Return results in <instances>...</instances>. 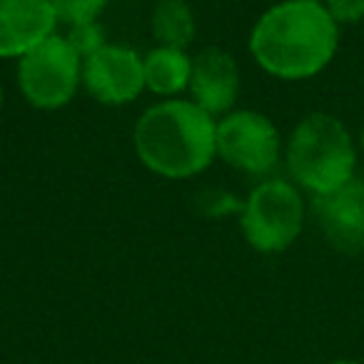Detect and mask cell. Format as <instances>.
<instances>
[{
    "mask_svg": "<svg viewBox=\"0 0 364 364\" xmlns=\"http://www.w3.org/2000/svg\"><path fill=\"white\" fill-rule=\"evenodd\" d=\"M339 28L324 3L282 0L257 18L250 55L279 80H307L322 73L337 53Z\"/></svg>",
    "mask_w": 364,
    "mask_h": 364,
    "instance_id": "obj_1",
    "label": "cell"
},
{
    "mask_svg": "<svg viewBox=\"0 0 364 364\" xmlns=\"http://www.w3.org/2000/svg\"><path fill=\"white\" fill-rule=\"evenodd\" d=\"M135 155L165 180H190L218 157V120L190 97L150 105L132 130Z\"/></svg>",
    "mask_w": 364,
    "mask_h": 364,
    "instance_id": "obj_2",
    "label": "cell"
},
{
    "mask_svg": "<svg viewBox=\"0 0 364 364\" xmlns=\"http://www.w3.org/2000/svg\"><path fill=\"white\" fill-rule=\"evenodd\" d=\"M287 170L299 188L327 195L354 177V145L344 122L327 112H312L292 130L287 142Z\"/></svg>",
    "mask_w": 364,
    "mask_h": 364,
    "instance_id": "obj_3",
    "label": "cell"
},
{
    "mask_svg": "<svg viewBox=\"0 0 364 364\" xmlns=\"http://www.w3.org/2000/svg\"><path fill=\"white\" fill-rule=\"evenodd\" d=\"M240 228L257 252H284L304 228V200L289 180L269 177L250 190L240 208Z\"/></svg>",
    "mask_w": 364,
    "mask_h": 364,
    "instance_id": "obj_4",
    "label": "cell"
},
{
    "mask_svg": "<svg viewBox=\"0 0 364 364\" xmlns=\"http://www.w3.org/2000/svg\"><path fill=\"white\" fill-rule=\"evenodd\" d=\"M82 85V58L65 36L50 38L18 58V87L36 110H60Z\"/></svg>",
    "mask_w": 364,
    "mask_h": 364,
    "instance_id": "obj_5",
    "label": "cell"
},
{
    "mask_svg": "<svg viewBox=\"0 0 364 364\" xmlns=\"http://www.w3.org/2000/svg\"><path fill=\"white\" fill-rule=\"evenodd\" d=\"M282 155L279 130L264 112L232 110L218 120V157L245 175L264 177Z\"/></svg>",
    "mask_w": 364,
    "mask_h": 364,
    "instance_id": "obj_6",
    "label": "cell"
},
{
    "mask_svg": "<svg viewBox=\"0 0 364 364\" xmlns=\"http://www.w3.org/2000/svg\"><path fill=\"white\" fill-rule=\"evenodd\" d=\"M82 87L100 105H130L145 90L142 55L127 46L107 43L97 53L82 58Z\"/></svg>",
    "mask_w": 364,
    "mask_h": 364,
    "instance_id": "obj_7",
    "label": "cell"
},
{
    "mask_svg": "<svg viewBox=\"0 0 364 364\" xmlns=\"http://www.w3.org/2000/svg\"><path fill=\"white\" fill-rule=\"evenodd\" d=\"M314 215L334 250L347 255L364 250V180L352 177L342 188L317 195Z\"/></svg>",
    "mask_w": 364,
    "mask_h": 364,
    "instance_id": "obj_8",
    "label": "cell"
},
{
    "mask_svg": "<svg viewBox=\"0 0 364 364\" xmlns=\"http://www.w3.org/2000/svg\"><path fill=\"white\" fill-rule=\"evenodd\" d=\"M188 92L190 100L198 102L215 120L232 112L240 92V68L232 53L218 46H208L195 53Z\"/></svg>",
    "mask_w": 364,
    "mask_h": 364,
    "instance_id": "obj_9",
    "label": "cell"
},
{
    "mask_svg": "<svg viewBox=\"0 0 364 364\" xmlns=\"http://www.w3.org/2000/svg\"><path fill=\"white\" fill-rule=\"evenodd\" d=\"M58 28L50 0H0V58H23Z\"/></svg>",
    "mask_w": 364,
    "mask_h": 364,
    "instance_id": "obj_10",
    "label": "cell"
},
{
    "mask_svg": "<svg viewBox=\"0 0 364 364\" xmlns=\"http://www.w3.org/2000/svg\"><path fill=\"white\" fill-rule=\"evenodd\" d=\"M142 68H145V90L170 100L188 92L193 77V55L182 48L157 46L142 58Z\"/></svg>",
    "mask_w": 364,
    "mask_h": 364,
    "instance_id": "obj_11",
    "label": "cell"
},
{
    "mask_svg": "<svg viewBox=\"0 0 364 364\" xmlns=\"http://www.w3.org/2000/svg\"><path fill=\"white\" fill-rule=\"evenodd\" d=\"M150 28L157 46L188 50L198 33V21L188 0H157L152 6Z\"/></svg>",
    "mask_w": 364,
    "mask_h": 364,
    "instance_id": "obj_12",
    "label": "cell"
},
{
    "mask_svg": "<svg viewBox=\"0 0 364 364\" xmlns=\"http://www.w3.org/2000/svg\"><path fill=\"white\" fill-rule=\"evenodd\" d=\"M55 8L58 23H65L68 28L95 23L107 8V0H50Z\"/></svg>",
    "mask_w": 364,
    "mask_h": 364,
    "instance_id": "obj_13",
    "label": "cell"
},
{
    "mask_svg": "<svg viewBox=\"0 0 364 364\" xmlns=\"http://www.w3.org/2000/svg\"><path fill=\"white\" fill-rule=\"evenodd\" d=\"M65 38L70 41V46L80 53V58L92 55V53H97L102 46H107L105 31H102V26L97 21L95 23H85V26L70 28Z\"/></svg>",
    "mask_w": 364,
    "mask_h": 364,
    "instance_id": "obj_14",
    "label": "cell"
},
{
    "mask_svg": "<svg viewBox=\"0 0 364 364\" xmlns=\"http://www.w3.org/2000/svg\"><path fill=\"white\" fill-rule=\"evenodd\" d=\"M329 16L339 23H359L364 18V0H324Z\"/></svg>",
    "mask_w": 364,
    "mask_h": 364,
    "instance_id": "obj_15",
    "label": "cell"
},
{
    "mask_svg": "<svg viewBox=\"0 0 364 364\" xmlns=\"http://www.w3.org/2000/svg\"><path fill=\"white\" fill-rule=\"evenodd\" d=\"M329 364H364V362H357V359H334Z\"/></svg>",
    "mask_w": 364,
    "mask_h": 364,
    "instance_id": "obj_16",
    "label": "cell"
},
{
    "mask_svg": "<svg viewBox=\"0 0 364 364\" xmlns=\"http://www.w3.org/2000/svg\"><path fill=\"white\" fill-rule=\"evenodd\" d=\"M3 102H6V97H3V85H0V112H3Z\"/></svg>",
    "mask_w": 364,
    "mask_h": 364,
    "instance_id": "obj_17",
    "label": "cell"
},
{
    "mask_svg": "<svg viewBox=\"0 0 364 364\" xmlns=\"http://www.w3.org/2000/svg\"><path fill=\"white\" fill-rule=\"evenodd\" d=\"M302 3H322V0H302Z\"/></svg>",
    "mask_w": 364,
    "mask_h": 364,
    "instance_id": "obj_18",
    "label": "cell"
}]
</instances>
